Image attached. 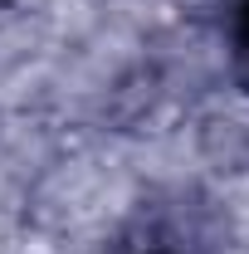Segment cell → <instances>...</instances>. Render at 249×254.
<instances>
[{
	"instance_id": "6da1fadb",
	"label": "cell",
	"mask_w": 249,
	"mask_h": 254,
	"mask_svg": "<svg viewBox=\"0 0 249 254\" xmlns=\"http://www.w3.org/2000/svg\"><path fill=\"white\" fill-rule=\"evenodd\" d=\"M235 54L249 73V0H235Z\"/></svg>"
}]
</instances>
